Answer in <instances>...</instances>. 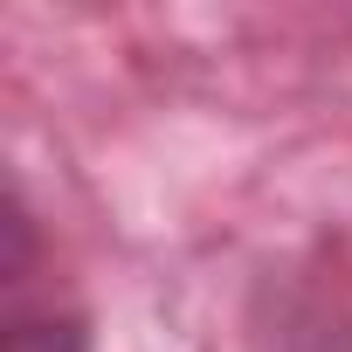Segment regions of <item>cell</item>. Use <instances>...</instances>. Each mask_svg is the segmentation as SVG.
<instances>
[{
  "label": "cell",
  "mask_w": 352,
  "mask_h": 352,
  "mask_svg": "<svg viewBox=\"0 0 352 352\" xmlns=\"http://www.w3.org/2000/svg\"><path fill=\"white\" fill-rule=\"evenodd\" d=\"M8 352H90L83 318H14Z\"/></svg>",
  "instance_id": "1"
},
{
  "label": "cell",
  "mask_w": 352,
  "mask_h": 352,
  "mask_svg": "<svg viewBox=\"0 0 352 352\" xmlns=\"http://www.w3.org/2000/svg\"><path fill=\"white\" fill-rule=\"evenodd\" d=\"M283 352H352V318H318V324H304V331H290V345Z\"/></svg>",
  "instance_id": "2"
}]
</instances>
